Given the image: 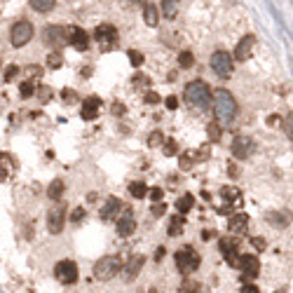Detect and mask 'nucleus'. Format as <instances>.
Wrapping results in <instances>:
<instances>
[{"label": "nucleus", "mask_w": 293, "mask_h": 293, "mask_svg": "<svg viewBox=\"0 0 293 293\" xmlns=\"http://www.w3.org/2000/svg\"><path fill=\"white\" fill-rule=\"evenodd\" d=\"M136 230V221H134V211L129 206H124L120 216H117V235L120 237H129Z\"/></svg>", "instance_id": "11"}, {"label": "nucleus", "mask_w": 293, "mask_h": 293, "mask_svg": "<svg viewBox=\"0 0 293 293\" xmlns=\"http://www.w3.org/2000/svg\"><path fill=\"white\" fill-rule=\"evenodd\" d=\"M122 270V260L120 256H103L101 260H96L94 265V277L96 279H113V277L117 275V272Z\"/></svg>", "instance_id": "4"}, {"label": "nucleus", "mask_w": 293, "mask_h": 293, "mask_svg": "<svg viewBox=\"0 0 293 293\" xmlns=\"http://www.w3.org/2000/svg\"><path fill=\"white\" fill-rule=\"evenodd\" d=\"M38 96L45 101V103H47V101L52 99V89H50V87H40V89H38Z\"/></svg>", "instance_id": "41"}, {"label": "nucleus", "mask_w": 293, "mask_h": 293, "mask_svg": "<svg viewBox=\"0 0 293 293\" xmlns=\"http://www.w3.org/2000/svg\"><path fill=\"white\" fill-rule=\"evenodd\" d=\"M211 68H214L216 75L230 78V75H233V54L225 50L214 52V54H211Z\"/></svg>", "instance_id": "7"}, {"label": "nucleus", "mask_w": 293, "mask_h": 293, "mask_svg": "<svg viewBox=\"0 0 293 293\" xmlns=\"http://www.w3.org/2000/svg\"><path fill=\"white\" fill-rule=\"evenodd\" d=\"M129 193H132V197H145L148 195V188H145V183L143 181H134L132 185H129Z\"/></svg>", "instance_id": "28"}, {"label": "nucleus", "mask_w": 293, "mask_h": 293, "mask_svg": "<svg viewBox=\"0 0 293 293\" xmlns=\"http://www.w3.org/2000/svg\"><path fill=\"white\" fill-rule=\"evenodd\" d=\"M17 75H19V66H14V64H12V66L5 68V80H7V82H10V80H14Z\"/></svg>", "instance_id": "39"}, {"label": "nucleus", "mask_w": 293, "mask_h": 293, "mask_svg": "<svg viewBox=\"0 0 293 293\" xmlns=\"http://www.w3.org/2000/svg\"><path fill=\"white\" fill-rule=\"evenodd\" d=\"M181 293H199V284L197 282H185L181 286Z\"/></svg>", "instance_id": "38"}, {"label": "nucleus", "mask_w": 293, "mask_h": 293, "mask_svg": "<svg viewBox=\"0 0 293 293\" xmlns=\"http://www.w3.org/2000/svg\"><path fill=\"white\" fill-rule=\"evenodd\" d=\"M237 270L242 272L244 282H249V279H256V277H258V272H260V260H258V256H251V254L239 256Z\"/></svg>", "instance_id": "9"}, {"label": "nucleus", "mask_w": 293, "mask_h": 293, "mask_svg": "<svg viewBox=\"0 0 293 293\" xmlns=\"http://www.w3.org/2000/svg\"><path fill=\"white\" fill-rule=\"evenodd\" d=\"M214 113L218 117V124L227 127V124H233L235 115H237V101H235L233 92H227V89H216L214 94Z\"/></svg>", "instance_id": "1"}, {"label": "nucleus", "mask_w": 293, "mask_h": 293, "mask_svg": "<svg viewBox=\"0 0 293 293\" xmlns=\"http://www.w3.org/2000/svg\"><path fill=\"white\" fill-rule=\"evenodd\" d=\"M239 293H260V291H258V286H251L249 284V286H242V291Z\"/></svg>", "instance_id": "50"}, {"label": "nucleus", "mask_w": 293, "mask_h": 293, "mask_svg": "<svg viewBox=\"0 0 293 293\" xmlns=\"http://www.w3.org/2000/svg\"><path fill=\"white\" fill-rule=\"evenodd\" d=\"M143 19H145L148 26H157V22H160L157 5H153V3H143Z\"/></svg>", "instance_id": "21"}, {"label": "nucleus", "mask_w": 293, "mask_h": 293, "mask_svg": "<svg viewBox=\"0 0 293 293\" xmlns=\"http://www.w3.org/2000/svg\"><path fill=\"white\" fill-rule=\"evenodd\" d=\"M162 258H164V249L160 246V249H157V254H155V260H162Z\"/></svg>", "instance_id": "55"}, {"label": "nucleus", "mask_w": 293, "mask_h": 293, "mask_svg": "<svg viewBox=\"0 0 293 293\" xmlns=\"http://www.w3.org/2000/svg\"><path fill=\"white\" fill-rule=\"evenodd\" d=\"M64 193H66V185H64V181H61V178H54V181L50 183V188H47V197L54 199V202H59V199L64 197Z\"/></svg>", "instance_id": "23"}, {"label": "nucleus", "mask_w": 293, "mask_h": 293, "mask_svg": "<svg viewBox=\"0 0 293 293\" xmlns=\"http://www.w3.org/2000/svg\"><path fill=\"white\" fill-rule=\"evenodd\" d=\"M64 223H66V206H54L47 214V230L52 235H59L64 230Z\"/></svg>", "instance_id": "13"}, {"label": "nucleus", "mask_w": 293, "mask_h": 293, "mask_svg": "<svg viewBox=\"0 0 293 293\" xmlns=\"http://www.w3.org/2000/svg\"><path fill=\"white\" fill-rule=\"evenodd\" d=\"M164 211H166V206H164V204H162V202H157V204H155V206H153V216H157V218H160V216H162V214H164Z\"/></svg>", "instance_id": "48"}, {"label": "nucleus", "mask_w": 293, "mask_h": 293, "mask_svg": "<svg viewBox=\"0 0 293 293\" xmlns=\"http://www.w3.org/2000/svg\"><path fill=\"white\" fill-rule=\"evenodd\" d=\"M99 108H101V99H99V96H89V99H85L82 101V120H87V122L96 120Z\"/></svg>", "instance_id": "18"}, {"label": "nucleus", "mask_w": 293, "mask_h": 293, "mask_svg": "<svg viewBox=\"0 0 293 293\" xmlns=\"http://www.w3.org/2000/svg\"><path fill=\"white\" fill-rule=\"evenodd\" d=\"M134 85H143V87H148L150 80L145 78V75H134Z\"/></svg>", "instance_id": "49"}, {"label": "nucleus", "mask_w": 293, "mask_h": 293, "mask_svg": "<svg viewBox=\"0 0 293 293\" xmlns=\"http://www.w3.org/2000/svg\"><path fill=\"white\" fill-rule=\"evenodd\" d=\"M254 45H256L254 35H244V38L237 43V47H235V61H246L249 59L251 52H254Z\"/></svg>", "instance_id": "15"}, {"label": "nucleus", "mask_w": 293, "mask_h": 293, "mask_svg": "<svg viewBox=\"0 0 293 293\" xmlns=\"http://www.w3.org/2000/svg\"><path fill=\"white\" fill-rule=\"evenodd\" d=\"M221 124H218V122H211L209 127H206V134H209V138L211 141H218V138H221Z\"/></svg>", "instance_id": "35"}, {"label": "nucleus", "mask_w": 293, "mask_h": 293, "mask_svg": "<svg viewBox=\"0 0 293 293\" xmlns=\"http://www.w3.org/2000/svg\"><path fill=\"white\" fill-rule=\"evenodd\" d=\"M223 199H225V206H221L218 209V214H230V204H239L242 202V195H239L237 188H230V185H225V188L221 190Z\"/></svg>", "instance_id": "20"}, {"label": "nucleus", "mask_w": 293, "mask_h": 293, "mask_svg": "<svg viewBox=\"0 0 293 293\" xmlns=\"http://www.w3.org/2000/svg\"><path fill=\"white\" fill-rule=\"evenodd\" d=\"M120 209H122V202L117 197H108L106 199V204L101 206V221H113V218H117L120 216Z\"/></svg>", "instance_id": "17"}, {"label": "nucleus", "mask_w": 293, "mask_h": 293, "mask_svg": "<svg viewBox=\"0 0 293 293\" xmlns=\"http://www.w3.org/2000/svg\"><path fill=\"white\" fill-rule=\"evenodd\" d=\"M160 5H162V12H164L166 19H174V17H176V3H174V0H162Z\"/></svg>", "instance_id": "29"}, {"label": "nucleus", "mask_w": 293, "mask_h": 293, "mask_svg": "<svg viewBox=\"0 0 293 293\" xmlns=\"http://www.w3.org/2000/svg\"><path fill=\"white\" fill-rule=\"evenodd\" d=\"M33 92H35V87H33V82H31V80H24V82L19 85V94H22L24 99L33 96Z\"/></svg>", "instance_id": "34"}, {"label": "nucleus", "mask_w": 293, "mask_h": 293, "mask_svg": "<svg viewBox=\"0 0 293 293\" xmlns=\"http://www.w3.org/2000/svg\"><path fill=\"white\" fill-rule=\"evenodd\" d=\"M31 38H33V24L28 22V19H22V22H17L14 26H12L10 31V40L14 47H24V45L31 43Z\"/></svg>", "instance_id": "6"}, {"label": "nucleus", "mask_w": 293, "mask_h": 293, "mask_svg": "<svg viewBox=\"0 0 293 293\" xmlns=\"http://www.w3.org/2000/svg\"><path fill=\"white\" fill-rule=\"evenodd\" d=\"M218 246H221V254L225 256V263L227 265L237 267L239 263V242L235 237H223L221 242H218Z\"/></svg>", "instance_id": "10"}, {"label": "nucleus", "mask_w": 293, "mask_h": 293, "mask_svg": "<svg viewBox=\"0 0 293 293\" xmlns=\"http://www.w3.org/2000/svg\"><path fill=\"white\" fill-rule=\"evenodd\" d=\"M164 106L169 108V111H176V108H178V99H176V96H166V99H164Z\"/></svg>", "instance_id": "42"}, {"label": "nucleus", "mask_w": 293, "mask_h": 293, "mask_svg": "<svg viewBox=\"0 0 293 293\" xmlns=\"http://www.w3.org/2000/svg\"><path fill=\"white\" fill-rule=\"evenodd\" d=\"M66 40L73 45V47H75V50H82V52H85V50L89 47V35L85 33L80 26L66 28Z\"/></svg>", "instance_id": "14"}, {"label": "nucleus", "mask_w": 293, "mask_h": 293, "mask_svg": "<svg viewBox=\"0 0 293 293\" xmlns=\"http://www.w3.org/2000/svg\"><path fill=\"white\" fill-rule=\"evenodd\" d=\"M78 99H80V96H78V92H75V89H61V101H64V103L73 106Z\"/></svg>", "instance_id": "31"}, {"label": "nucleus", "mask_w": 293, "mask_h": 293, "mask_svg": "<svg viewBox=\"0 0 293 293\" xmlns=\"http://www.w3.org/2000/svg\"><path fill=\"white\" fill-rule=\"evenodd\" d=\"M28 5L33 7L35 12H52L54 10V0H28Z\"/></svg>", "instance_id": "25"}, {"label": "nucleus", "mask_w": 293, "mask_h": 293, "mask_svg": "<svg viewBox=\"0 0 293 293\" xmlns=\"http://www.w3.org/2000/svg\"><path fill=\"white\" fill-rule=\"evenodd\" d=\"M227 230H230V237H233V235H244L249 230V216L244 214V211L235 214L233 218H230V223H227Z\"/></svg>", "instance_id": "16"}, {"label": "nucleus", "mask_w": 293, "mask_h": 293, "mask_svg": "<svg viewBox=\"0 0 293 293\" xmlns=\"http://www.w3.org/2000/svg\"><path fill=\"white\" fill-rule=\"evenodd\" d=\"M195 64V56H193V52H181V54H178V66L181 68H190Z\"/></svg>", "instance_id": "30"}, {"label": "nucleus", "mask_w": 293, "mask_h": 293, "mask_svg": "<svg viewBox=\"0 0 293 293\" xmlns=\"http://www.w3.org/2000/svg\"><path fill=\"white\" fill-rule=\"evenodd\" d=\"M26 73H28V75H40V73H43V68H40V66H31Z\"/></svg>", "instance_id": "52"}, {"label": "nucleus", "mask_w": 293, "mask_h": 293, "mask_svg": "<svg viewBox=\"0 0 293 293\" xmlns=\"http://www.w3.org/2000/svg\"><path fill=\"white\" fill-rule=\"evenodd\" d=\"M254 150H256V143L249 136H237L233 141V155L237 157V160H246V157H251L254 155Z\"/></svg>", "instance_id": "12"}, {"label": "nucleus", "mask_w": 293, "mask_h": 293, "mask_svg": "<svg viewBox=\"0 0 293 293\" xmlns=\"http://www.w3.org/2000/svg\"><path fill=\"white\" fill-rule=\"evenodd\" d=\"M193 204H195V197H193V195H183V197L176 202V209L181 211V216H183V214H188V211L193 209Z\"/></svg>", "instance_id": "27"}, {"label": "nucleus", "mask_w": 293, "mask_h": 293, "mask_svg": "<svg viewBox=\"0 0 293 293\" xmlns=\"http://www.w3.org/2000/svg\"><path fill=\"white\" fill-rule=\"evenodd\" d=\"M183 227H185V218L183 216H174L172 221H169V227H166V235L169 237H178L183 233Z\"/></svg>", "instance_id": "24"}, {"label": "nucleus", "mask_w": 293, "mask_h": 293, "mask_svg": "<svg viewBox=\"0 0 293 293\" xmlns=\"http://www.w3.org/2000/svg\"><path fill=\"white\" fill-rule=\"evenodd\" d=\"M145 103H160V94H155V92H148V94H145Z\"/></svg>", "instance_id": "47"}, {"label": "nucleus", "mask_w": 293, "mask_h": 293, "mask_svg": "<svg viewBox=\"0 0 293 293\" xmlns=\"http://www.w3.org/2000/svg\"><path fill=\"white\" fill-rule=\"evenodd\" d=\"M43 38L47 45H64V40H66V28L64 26H47Z\"/></svg>", "instance_id": "19"}, {"label": "nucleus", "mask_w": 293, "mask_h": 293, "mask_svg": "<svg viewBox=\"0 0 293 293\" xmlns=\"http://www.w3.org/2000/svg\"><path fill=\"white\" fill-rule=\"evenodd\" d=\"M12 176V164L5 153H0V181H7Z\"/></svg>", "instance_id": "26"}, {"label": "nucleus", "mask_w": 293, "mask_h": 293, "mask_svg": "<svg viewBox=\"0 0 293 293\" xmlns=\"http://www.w3.org/2000/svg\"><path fill=\"white\" fill-rule=\"evenodd\" d=\"M227 174H230V176H233V178H235V176H239V172H237V166H235V164H233V162H230V164H227Z\"/></svg>", "instance_id": "51"}, {"label": "nucleus", "mask_w": 293, "mask_h": 293, "mask_svg": "<svg viewBox=\"0 0 293 293\" xmlns=\"http://www.w3.org/2000/svg\"><path fill=\"white\" fill-rule=\"evenodd\" d=\"M164 153H166V155H174V153H176V141H172V138H169V141H166V145H164Z\"/></svg>", "instance_id": "45"}, {"label": "nucleus", "mask_w": 293, "mask_h": 293, "mask_svg": "<svg viewBox=\"0 0 293 293\" xmlns=\"http://www.w3.org/2000/svg\"><path fill=\"white\" fill-rule=\"evenodd\" d=\"M124 111H127V108H124L120 101H115V103H113V115H124Z\"/></svg>", "instance_id": "46"}, {"label": "nucleus", "mask_w": 293, "mask_h": 293, "mask_svg": "<svg viewBox=\"0 0 293 293\" xmlns=\"http://www.w3.org/2000/svg\"><path fill=\"white\" fill-rule=\"evenodd\" d=\"M277 122H279V115H270V117H267V124H277Z\"/></svg>", "instance_id": "53"}, {"label": "nucleus", "mask_w": 293, "mask_h": 293, "mask_svg": "<svg viewBox=\"0 0 293 293\" xmlns=\"http://www.w3.org/2000/svg\"><path fill=\"white\" fill-rule=\"evenodd\" d=\"M94 38H96V43H99L101 52H111V50H115L117 40H120V33H117V28L113 26V24H101V26H96Z\"/></svg>", "instance_id": "5"}, {"label": "nucleus", "mask_w": 293, "mask_h": 293, "mask_svg": "<svg viewBox=\"0 0 293 293\" xmlns=\"http://www.w3.org/2000/svg\"><path fill=\"white\" fill-rule=\"evenodd\" d=\"M251 244H254L258 251H265L267 249V244H265V239H263V237H254V239H251Z\"/></svg>", "instance_id": "43"}, {"label": "nucleus", "mask_w": 293, "mask_h": 293, "mask_svg": "<svg viewBox=\"0 0 293 293\" xmlns=\"http://www.w3.org/2000/svg\"><path fill=\"white\" fill-rule=\"evenodd\" d=\"M143 263H145V258L143 256H132V260L127 263V267H124V275L129 277V279H134V277L141 272V267H143Z\"/></svg>", "instance_id": "22"}, {"label": "nucleus", "mask_w": 293, "mask_h": 293, "mask_svg": "<svg viewBox=\"0 0 293 293\" xmlns=\"http://www.w3.org/2000/svg\"><path fill=\"white\" fill-rule=\"evenodd\" d=\"M183 96H185L188 103L195 106V108H206V106L211 103V89H209V85L202 82V80H193V82L185 85Z\"/></svg>", "instance_id": "2"}, {"label": "nucleus", "mask_w": 293, "mask_h": 293, "mask_svg": "<svg viewBox=\"0 0 293 293\" xmlns=\"http://www.w3.org/2000/svg\"><path fill=\"white\" fill-rule=\"evenodd\" d=\"M148 195H150V199H153V202H162V197H164V190L162 188H153V190H148Z\"/></svg>", "instance_id": "40"}, {"label": "nucleus", "mask_w": 293, "mask_h": 293, "mask_svg": "<svg viewBox=\"0 0 293 293\" xmlns=\"http://www.w3.org/2000/svg\"><path fill=\"white\" fill-rule=\"evenodd\" d=\"M162 141H164V134H160V132H153V134H150V138H148L150 148H157V145H162Z\"/></svg>", "instance_id": "37"}, {"label": "nucleus", "mask_w": 293, "mask_h": 293, "mask_svg": "<svg viewBox=\"0 0 293 293\" xmlns=\"http://www.w3.org/2000/svg\"><path fill=\"white\" fill-rule=\"evenodd\" d=\"M275 293H288V288H286V286H282V288H277Z\"/></svg>", "instance_id": "56"}, {"label": "nucleus", "mask_w": 293, "mask_h": 293, "mask_svg": "<svg viewBox=\"0 0 293 293\" xmlns=\"http://www.w3.org/2000/svg\"><path fill=\"white\" fill-rule=\"evenodd\" d=\"M284 127H286V132H288V138H291V115H288V120L284 122Z\"/></svg>", "instance_id": "54"}, {"label": "nucleus", "mask_w": 293, "mask_h": 293, "mask_svg": "<svg viewBox=\"0 0 293 293\" xmlns=\"http://www.w3.org/2000/svg\"><path fill=\"white\" fill-rule=\"evenodd\" d=\"M174 260H176V267H178V272H181L183 277L193 275V272L199 267V263H202L199 254L193 249V246H183V249H178L176 256H174Z\"/></svg>", "instance_id": "3"}, {"label": "nucleus", "mask_w": 293, "mask_h": 293, "mask_svg": "<svg viewBox=\"0 0 293 293\" xmlns=\"http://www.w3.org/2000/svg\"><path fill=\"white\" fill-rule=\"evenodd\" d=\"M85 216H87V211H85L82 206H78V209L71 214V223H73V225H80V223L85 221Z\"/></svg>", "instance_id": "36"}, {"label": "nucleus", "mask_w": 293, "mask_h": 293, "mask_svg": "<svg viewBox=\"0 0 293 293\" xmlns=\"http://www.w3.org/2000/svg\"><path fill=\"white\" fill-rule=\"evenodd\" d=\"M193 160H195V155H193V153H185V155L181 157V166H183V169H188V166L193 164Z\"/></svg>", "instance_id": "44"}, {"label": "nucleus", "mask_w": 293, "mask_h": 293, "mask_svg": "<svg viewBox=\"0 0 293 293\" xmlns=\"http://www.w3.org/2000/svg\"><path fill=\"white\" fill-rule=\"evenodd\" d=\"M54 275L61 284H75L78 282V265L73 260H59L54 265Z\"/></svg>", "instance_id": "8"}, {"label": "nucleus", "mask_w": 293, "mask_h": 293, "mask_svg": "<svg viewBox=\"0 0 293 293\" xmlns=\"http://www.w3.org/2000/svg\"><path fill=\"white\" fill-rule=\"evenodd\" d=\"M61 64H64L61 52H50V56H47V66L50 68H61Z\"/></svg>", "instance_id": "33"}, {"label": "nucleus", "mask_w": 293, "mask_h": 293, "mask_svg": "<svg viewBox=\"0 0 293 293\" xmlns=\"http://www.w3.org/2000/svg\"><path fill=\"white\" fill-rule=\"evenodd\" d=\"M127 56H129V64H132V66H141V64H143V61H145V56L143 54H141V52H138V50H129L127 52Z\"/></svg>", "instance_id": "32"}]
</instances>
